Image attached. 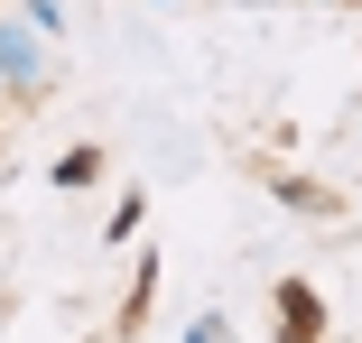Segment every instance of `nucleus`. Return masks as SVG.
<instances>
[{
  "mask_svg": "<svg viewBox=\"0 0 362 343\" xmlns=\"http://www.w3.org/2000/svg\"><path fill=\"white\" fill-rule=\"evenodd\" d=\"M279 334H288V343H316V334H325V306H316L307 279H279Z\"/></svg>",
  "mask_w": 362,
  "mask_h": 343,
  "instance_id": "nucleus-1",
  "label": "nucleus"
},
{
  "mask_svg": "<svg viewBox=\"0 0 362 343\" xmlns=\"http://www.w3.org/2000/svg\"><path fill=\"white\" fill-rule=\"evenodd\" d=\"M93 176H103V158H93V149H65V167H56V186H93Z\"/></svg>",
  "mask_w": 362,
  "mask_h": 343,
  "instance_id": "nucleus-2",
  "label": "nucleus"
}]
</instances>
